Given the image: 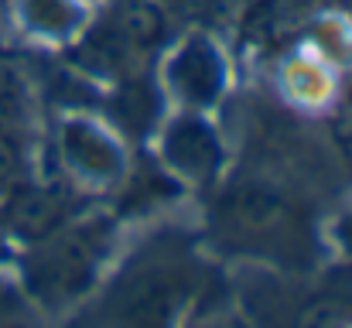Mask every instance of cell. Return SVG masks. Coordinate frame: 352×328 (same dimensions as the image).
Here are the masks:
<instances>
[{
  "label": "cell",
  "mask_w": 352,
  "mask_h": 328,
  "mask_svg": "<svg viewBox=\"0 0 352 328\" xmlns=\"http://www.w3.org/2000/svg\"><path fill=\"white\" fill-rule=\"evenodd\" d=\"M110 229L103 222H65L41 243L24 260V277L28 287L38 301L45 305H65L79 298L93 281L107 253Z\"/></svg>",
  "instance_id": "obj_1"
},
{
  "label": "cell",
  "mask_w": 352,
  "mask_h": 328,
  "mask_svg": "<svg viewBox=\"0 0 352 328\" xmlns=\"http://www.w3.org/2000/svg\"><path fill=\"white\" fill-rule=\"evenodd\" d=\"M192 291L195 274L185 256L151 253L120 277L110 294V311L120 328H175Z\"/></svg>",
  "instance_id": "obj_2"
},
{
  "label": "cell",
  "mask_w": 352,
  "mask_h": 328,
  "mask_svg": "<svg viewBox=\"0 0 352 328\" xmlns=\"http://www.w3.org/2000/svg\"><path fill=\"white\" fill-rule=\"evenodd\" d=\"M216 222L233 243L253 246L260 253L267 250L294 256V246L305 239V226L294 216V209L280 195L263 188H236L219 202Z\"/></svg>",
  "instance_id": "obj_3"
},
{
  "label": "cell",
  "mask_w": 352,
  "mask_h": 328,
  "mask_svg": "<svg viewBox=\"0 0 352 328\" xmlns=\"http://www.w3.org/2000/svg\"><path fill=\"white\" fill-rule=\"evenodd\" d=\"M69 216H72V202L65 195H58L55 188H34V185L10 188L7 202L0 206V219L10 239H21L31 246L52 236L58 226H65Z\"/></svg>",
  "instance_id": "obj_4"
},
{
  "label": "cell",
  "mask_w": 352,
  "mask_h": 328,
  "mask_svg": "<svg viewBox=\"0 0 352 328\" xmlns=\"http://www.w3.org/2000/svg\"><path fill=\"white\" fill-rule=\"evenodd\" d=\"M164 161L195 185H206L216 178L223 164V147L212 133V127L199 116H178L164 133Z\"/></svg>",
  "instance_id": "obj_5"
},
{
  "label": "cell",
  "mask_w": 352,
  "mask_h": 328,
  "mask_svg": "<svg viewBox=\"0 0 352 328\" xmlns=\"http://www.w3.org/2000/svg\"><path fill=\"white\" fill-rule=\"evenodd\" d=\"M168 76H171L178 96L192 107H209L223 93V62H219L216 48L209 41H199V38H192L175 55Z\"/></svg>",
  "instance_id": "obj_6"
},
{
  "label": "cell",
  "mask_w": 352,
  "mask_h": 328,
  "mask_svg": "<svg viewBox=\"0 0 352 328\" xmlns=\"http://www.w3.org/2000/svg\"><path fill=\"white\" fill-rule=\"evenodd\" d=\"M62 151H65V161L79 175H86V178L110 182V178H117L120 171H123L120 147L107 133H100L93 123H86V120L65 123V130H62Z\"/></svg>",
  "instance_id": "obj_7"
},
{
  "label": "cell",
  "mask_w": 352,
  "mask_h": 328,
  "mask_svg": "<svg viewBox=\"0 0 352 328\" xmlns=\"http://www.w3.org/2000/svg\"><path fill=\"white\" fill-rule=\"evenodd\" d=\"M352 325V274L329 281L315 294L287 308V328H349Z\"/></svg>",
  "instance_id": "obj_8"
},
{
  "label": "cell",
  "mask_w": 352,
  "mask_h": 328,
  "mask_svg": "<svg viewBox=\"0 0 352 328\" xmlns=\"http://www.w3.org/2000/svg\"><path fill=\"white\" fill-rule=\"evenodd\" d=\"M110 28L133 52H151L164 41V17L157 7H151L144 0H123L120 10L110 17Z\"/></svg>",
  "instance_id": "obj_9"
},
{
  "label": "cell",
  "mask_w": 352,
  "mask_h": 328,
  "mask_svg": "<svg viewBox=\"0 0 352 328\" xmlns=\"http://www.w3.org/2000/svg\"><path fill=\"white\" fill-rule=\"evenodd\" d=\"M154 107H157V100L147 93L144 83H123V89H120V96H117V113L126 127L144 130L147 120L154 116Z\"/></svg>",
  "instance_id": "obj_10"
},
{
  "label": "cell",
  "mask_w": 352,
  "mask_h": 328,
  "mask_svg": "<svg viewBox=\"0 0 352 328\" xmlns=\"http://www.w3.org/2000/svg\"><path fill=\"white\" fill-rule=\"evenodd\" d=\"M24 7L28 17L52 34H65L76 24V7L69 0H24Z\"/></svg>",
  "instance_id": "obj_11"
},
{
  "label": "cell",
  "mask_w": 352,
  "mask_h": 328,
  "mask_svg": "<svg viewBox=\"0 0 352 328\" xmlns=\"http://www.w3.org/2000/svg\"><path fill=\"white\" fill-rule=\"evenodd\" d=\"M0 328H31L24 298L3 281H0Z\"/></svg>",
  "instance_id": "obj_12"
},
{
  "label": "cell",
  "mask_w": 352,
  "mask_h": 328,
  "mask_svg": "<svg viewBox=\"0 0 352 328\" xmlns=\"http://www.w3.org/2000/svg\"><path fill=\"white\" fill-rule=\"evenodd\" d=\"M14 171H17V151H14L10 144L0 140V192H10Z\"/></svg>",
  "instance_id": "obj_13"
},
{
  "label": "cell",
  "mask_w": 352,
  "mask_h": 328,
  "mask_svg": "<svg viewBox=\"0 0 352 328\" xmlns=\"http://www.w3.org/2000/svg\"><path fill=\"white\" fill-rule=\"evenodd\" d=\"M339 239L346 243V250H352V216L342 219V226H339Z\"/></svg>",
  "instance_id": "obj_14"
},
{
  "label": "cell",
  "mask_w": 352,
  "mask_h": 328,
  "mask_svg": "<svg viewBox=\"0 0 352 328\" xmlns=\"http://www.w3.org/2000/svg\"><path fill=\"white\" fill-rule=\"evenodd\" d=\"M7 246H10V232H7V226H3V219H0V260L7 256Z\"/></svg>",
  "instance_id": "obj_15"
},
{
  "label": "cell",
  "mask_w": 352,
  "mask_h": 328,
  "mask_svg": "<svg viewBox=\"0 0 352 328\" xmlns=\"http://www.w3.org/2000/svg\"><path fill=\"white\" fill-rule=\"evenodd\" d=\"M206 328H243L236 318H223V322H212V325H206Z\"/></svg>",
  "instance_id": "obj_16"
}]
</instances>
